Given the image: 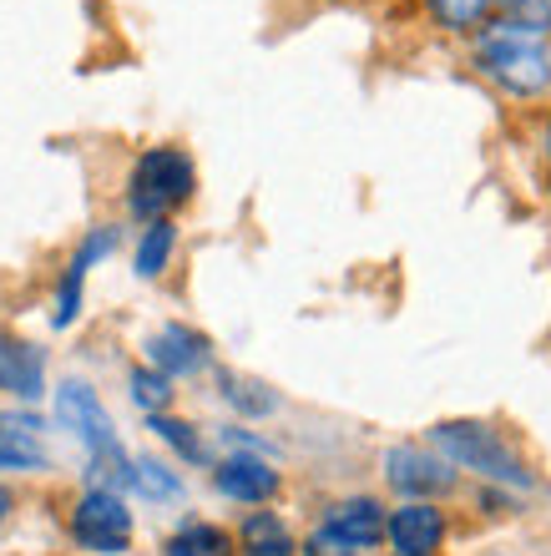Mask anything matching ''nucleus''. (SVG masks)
<instances>
[{
  "label": "nucleus",
  "mask_w": 551,
  "mask_h": 556,
  "mask_svg": "<svg viewBox=\"0 0 551 556\" xmlns=\"http://www.w3.org/2000/svg\"><path fill=\"white\" fill-rule=\"evenodd\" d=\"M476 72L506 97L537 102L551 91V30H531L496 15L476 26Z\"/></svg>",
  "instance_id": "obj_1"
},
{
  "label": "nucleus",
  "mask_w": 551,
  "mask_h": 556,
  "mask_svg": "<svg viewBox=\"0 0 551 556\" xmlns=\"http://www.w3.org/2000/svg\"><path fill=\"white\" fill-rule=\"evenodd\" d=\"M430 445L440 451L446 466L476 470V476H486V481H496V485H516V491H531V485H537L531 466L496 435L491 425H480V420H440L436 430H430Z\"/></svg>",
  "instance_id": "obj_2"
},
{
  "label": "nucleus",
  "mask_w": 551,
  "mask_h": 556,
  "mask_svg": "<svg viewBox=\"0 0 551 556\" xmlns=\"http://www.w3.org/2000/svg\"><path fill=\"white\" fill-rule=\"evenodd\" d=\"M57 420L66 425V430H72L82 445H87L91 470H107V491H112V485H127L132 455L122 451L112 415H107L102 395H97L91 384H82V380H66V384H61V390H57Z\"/></svg>",
  "instance_id": "obj_3"
},
{
  "label": "nucleus",
  "mask_w": 551,
  "mask_h": 556,
  "mask_svg": "<svg viewBox=\"0 0 551 556\" xmlns=\"http://www.w3.org/2000/svg\"><path fill=\"white\" fill-rule=\"evenodd\" d=\"M192 188H198V167H192V157L183 147H147L142 157L132 162L127 207H132V218L158 223L173 207L188 203Z\"/></svg>",
  "instance_id": "obj_4"
},
{
  "label": "nucleus",
  "mask_w": 551,
  "mask_h": 556,
  "mask_svg": "<svg viewBox=\"0 0 551 556\" xmlns=\"http://www.w3.org/2000/svg\"><path fill=\"white\" fill-rule=\"evenodd\" d=\"M72 536L82 552L91 556H116L132 546V511L127 501L107 491V485H91L87 496L72 506Z\"/></svg>",
  "instance_id": "obj_5"
},
{
  "label": "nucleus",
  "mask_w": 551,
  "mask_h": 556,
  "mask_svg": "<svg viewBox=\"0 0 551 556\" xmlns=\"http://www.w3.org/2000/svg\"><path fill=\"white\" fill-rule=\"evenodd\" d=\"M385 481H390L395 491H405L410 501H430V496L455 491V470H450L440 455L425 451V445H395V451L385 455Z\"/></svg>",
  "instance_id": "obj_6"
},
{
  "label": "nucleus",
  "mask_w": 551,
  "mask_h": 556,
  "mask_svg": "<svg viewBox=\"0 0 551 556\" xmlns=\"http://www.w3.org/2000/svg\"><path fill=\"white\" fill-rule=\"evenodd\" d=\"M142 350H147V369H158L167 380L198 375V369L213 359V344H208L198 329H188V324H162L158 334H147Z\"/></svg>",
  "instance_id": "obj_7"
},
{
  "label": "nucleus",
  "mask_w": 551,
  "mask_h": 556,
  "mask_svg": "<svg viewBox=\"0 0 551 556\" xmlns=\"http://www.w3.org/2000/svg\"><path fill=\"white\" fill-rule=\"evenodd\" d=\"M112 249H116V228H91V233L82 238V249L72 253V264H66V274H61V289H57V314H51V324H57V329L76 324V314H82V289H87V274L102 264Z\"/></svg>",
  "instance_id": "obj_8"
},
{
  "label": "nucleus",
  "mask_w": 551,
  "mask_h": 556,
  "mask_svg": "<svg viewBox=\"0 0 551 556\" xmlns=\"http://www.w3.org/2000/svg\"><path fill=\"white\" fill-rule=\"evenodd\" d=\"M385 536L400 556H436L446 542V516L430 501H405L400 511L385 516Z\"/></svg>",
  "instance_id": "obj_9"
},
{
  "label": "nucleus",
  "mask_w": 551,
  "mask_h": 556,
  "mask_svg": "<svg viewBox=\"0 0 551 556\" xmlns=\"http://www.w3.org/2000/svg\"><path fill=\"white\" fill-rule=\"evenodd\" d=\"M213 485H218L228 501H243V506H263V501L278 491V470L263 460V455H228L218 470H213Z\"/></svg>",
  "instance_id": "obj_10"
},
{
  "label": "nucleus",
  "mask_w": 551,
  "mask_h": 556,
  "mask_svg": "<svg viewBox=\"0 0 551 556\" xmlns=\"http://www.w3.org/2000/svg\"><path fill=\"white\" fill-rule=\"evenodd\" d=\"M0 390L15 400H41L46 395V354L30 339L0 334Z\"/></svg>",
  "instance_id": "obj_11"
},
{
  "label": "nucleus",
  "mask_w": 551,
  "mask_h": 556,
  "mask_svg": "<svg viewBox=\"0 0 551 556\" xmlns=\"http://www.w3.org/2000/svg\"><path fill=\"white\" fill-rule=\"evenodd\" d=\"M324 527L334 531V536H345L354 552H364V546H375L379 536H385V506L370 496H349V501H334L329 516H324Z\"/></svg>",
  "instance_id": "obj_12"
},
{
  "label": "nucleus",
  "mask_w": 551,
  "mask_h": 556,
  "mask_svg": "<svg viewBox=\"0 0 551 556\" xmlns=\"http://www.w3.org/2000/svg\"><path fill=\"white\" fill-rule=\"evenodd\" d=\"M173 249H177V228H173V218L147 223L142 238H137V253H132V268H137V278H158L162 268L173 264Z\"/></svg>",
  "instance_id": "obj_13"
},
{
  "label": "nucleus",
  "mask_w": 551,
  "mask_h": 556,
  "mask_svg": "<svg viewBox=\"0 0 551 556\" xmlns=\"http://www.w3.org/2000/svg\"><path fill=\"white\" fill-rule=\"evenodd\" d=\"M167 556H233V536L208 521H188L167 536Z\"/></svg>",
  "instance_id": "obj_14"
},
{
  "label": "nucleus",
  "mask_w": 551,
  "mask_h": 556,
  "mask_svg": "<svg viewBox=\"0 0 551 556\" xmlns=\"http://www.w3.org/2000/svg\"><path fill=\"white\" fill-rule=\"evenodd\" d=\"M127 485L137 491V496H147V501H177L183 496V481H177L162 460H152V455H137V460H132Z\"/></svg>",
  "instance_id": "obj_15"
},
{
  "label": "nucleus",
  "mask_w": 551,
  "mask_h": 556,
  "mask_svg": "<svg viewBox=\"0 0 551 556\" xmlns=\"http://www.w3.org/2000/svg\"><path fill=\"white\" fill-rule=\"evenodd\" d=\"M243 542H248V556H293L289 531H284V521H278L274 511H253V516H248Z\"/></svg>",
  "instance_id": "obj_16"
},
{
  "label": "nucleus",
  "mask_w": 551,
  "mask_h": 556,
  "mask_svg": "<svg viewBox=\"0 0 551 556\" xmlns=\"http://www.w3.org/2000/svg\"><path fill=\"white\" fill-rule=\"evenodd\" d=\"M147 430H152V435L158 440H167V445H173L177 455H188V460H203V435H198V430H192L188 420H173V415H147Z\"/></svg>",
  "instance_id": "obj_17"
},
{
  "label": "nucleus",
  "mask_w": 551,
  "mask_h": 556,
  "mask_svg": "<svg viewBox=\"0 0 551 556\" xmlns=\"http://www.w3.org/2000/svg\"><path fill=\"white\" fill-rule=\"evenodd\" d=\"M425 5L446 30H476L486 26V11H491V0H425Z\"/></svg>",
  "instance_id": "obj_18"
},
{
  "label": "nucleus",
  "mask_w": 551,
  "mask_h": 556,
  "mask_svg": "<svg viewBox=\"0 0 551 556\" xmlns=\"http://www.w3.org/2000/svg\"><path fill=\"white\" fill-rule=\"evenodd\" d=\"M127 384H132V400H137L147 415H162L167 410V400H173V380L158 375V369H132Z\"/></svg>",
  "instance_id": "obj_19"
},
{
  "label": "nucleus",
  "mask_w": 551,
  "mask_h": 556,
  "mask_svg": "<svg viewBox=\"0 0 551 556\" xmlns=\"http://www.w3.org/2000/svg\"><path fill=\"white\" fill-rule=\"evenodd\" d=\"M223 384H228L223 395H228L243 415H268V410H278V395H268V384H259V380H223Z\"/></svg>",
  "instance_id": "obj_20"
},
{
  "label": "nucleus",
  "mask_w": 551,
  "mask_h": 556,
  "mask_svg": "<svg viewBox=\"0 0 551 556\" xmlns=\"http://www.w3.org/2000/svg\"><path fill=\"white\" fill-rule=\"evenodd\" d=\"M501 21H516V26L531 30H551V0H491Z\"/></svg>",
  "instance_id": "obj_21"
},
{
  "label": "nucleus",
  "mask_w": 551,
  "mask_h": 556,
  "mask_svg": "<svg viewBox=\"0 0 551 556\" xmlns=\"http://www.w3.org/2000/svg\"><path fill=\"white\" fill-rule=\"evenodd\" d=\"M304 556H360V552H354L345 536H334L329 527H320V531H314V536L304 542Z\"/></svg>",
  "instance_id": "obj_22"
},
{
  "label": "nucleus",
  "mask_w": 551,
  "mask_h": 556,
  "mask_svg": "<svg viewBox=\"0 0 551 556\" xmlns=\"http://www.w3.org/2000/svg\"><path fill=\"white\" fill-rule=\"evenodd\" d=\"M46 460L41 455H26V451H11V445H0V470H41Z\"/></svg>",
  "instance_id": "obj_23"
},
{
  "label": "nucleus",
  "mask_w": 551,
  "mask_h": 556,
  "mask_svg": "<svg viewBox=\"0 0 551 556\" xmlns=\"http://www.w3.org/2000/svg\"><path fill=\"white\" fill-rule=\"evenodd\" d=\"M11 506H15V501H11V491H5V485H0V521H5V516H11Z\"/></svg>",
  "instance_id": "obj_24"
},
{
  "label": "nucleus",
  "mask_w": 551,
  "mask_h": 556,
  "mask_svg": "<svg viewBox=\"0 0 551 556\" xmlns=\"http://www.w3.org/2000/svg\"><path fill=\"white\" fill-rule=\"evenodd\" d=\"M547 157H551V122H547Z\"/></svg>",
  "instance_id": "obj_25"
}]
</instances>
